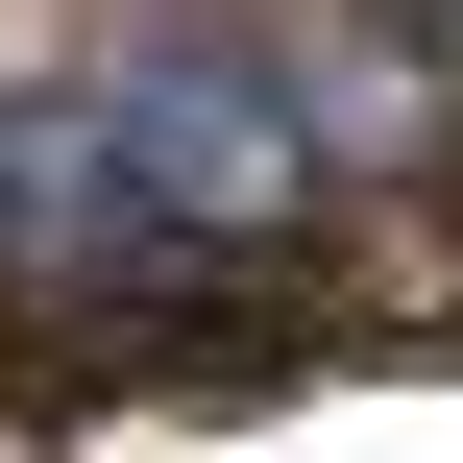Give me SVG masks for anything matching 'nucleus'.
Listing matches in <instances>:
<instances>
[{"instance_id":"nucleus-1","label":"nucleus","mask_w":463,"mask_h":463,"mask_svg":"<svg viewBox=\"0 0 463 463\" xmlns=\"http://www.w3.org/2000/svg\"><path fill=\"white\" fill-rule=\"evenodd\" d=\"M415 122L391 49L342 24H122L0 98V293H195L269 269L366 146Z\"/></svg>"},{"instance_id":"nucleus-2","label":"nucleus","mask_w":463,"mask_h":463,"mask_svg":"<svg viewBox=\"0 0 463 463\" xmlns=\"http://www.w3.org/2000/svg\"><path fill=\"white\" fill-rule=\"evenodd\" d=\"M415 24H463V0H415Z\"/></svg>"}]
</instances>
